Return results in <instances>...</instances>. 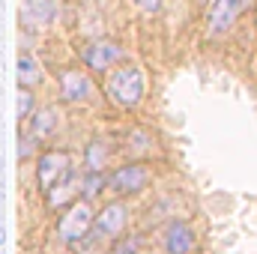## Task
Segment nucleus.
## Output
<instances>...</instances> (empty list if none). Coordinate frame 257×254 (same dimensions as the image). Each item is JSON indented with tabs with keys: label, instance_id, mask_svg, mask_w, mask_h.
Listing matches in <instances>:
<instances>
[{
	"label": "nucleus",
	"instance_id": "6ab92c4d",
	"mask_svg": "<svg viewBox=\"0 0 257 254\" xmlns=\"http://www.w3.org/2000/svg\"><path fill=\"white\" fill-rule=\"evenodd\" d=\"M0 245H3V230H0Z\"/></svg>",
	"mask_w": 257,
	"mask_h": 254
},
{
	"label": "nucleus",
	"instance_id": "2eb2a0df",
	"mask_svg": "<svg viewBox=\"0 0 257 254\" xmlns=\"http://www.w3.org/2000/svg\"><path fill=\"white\" fill-rule=\"evenodd\" d=\"M102 186H105V177L99 171H87V177L81 183V191H84V197H96L102 191Z\"/></svg>",
	"mask_w": 257,
	"mask_h": 254
},
{
	"label": "nucleus",
	"instance_id": "0eeeda50",
	"mask_svg": "<svg viewBox=\"0 0 257 254\" xmlns=\"http://www.w3.org/2000/svg\"><path fill=\"white\" fill-rule=\"evenodd\" d=\"M90 93H93V84H90L87 72H81V69L60 72V96L66 102H84V99H90Z\"/></svg>",
	"mask_w": 257,
	"mask_h": 254
},
{
	"label": "nucleus",
	"instance_id": "f03ea898",
	"mask_svg": "<svg viewBox=\"0 0 257 254\" xmlns=\"http://www.w3.org/2000/svg\"><path fill=\"white\" fill-rule=\"evenodd\" d=\"M90 227H93V212H90L87 200H78V203L69 206V212L60 218L57 233H60V239H66V242H78V239H84V233Z\"/></svg>",
	"mask_w": 257,
	"mask_h": 254
},
{
	"label": "nucleus",
	"instance_id": "ddd939ff",
	"mask_svg": "<svg viewBox=\"0 0 257 254\" xmlns=\"http://www.w3.org/2000/svg\"><path fill=\"white\" fill-rule=\"evenodd\" d=\"M57 120H60V114H57V108H42V111H36L33 114V135H48V132H54V126H57Z\"/></svg>",
	"mask_w": 257,
	"mask_h": 254
},
{
	"label": "nucleus",
	"instance_id": "f8f14e48",
	"mask_svg": "<svg viewBox=\"0 0 257 254\" xmlns=\"http://www.w3.org/2000/svg\"><path fill=\"white\" fill-rule=\"evenodd\" d=\"M51 12H54L51 0H24V18L27 21L33 18V24H48Z\"/></svg>",
	"mask_w": 257,
	"mask_h": 254
},
{
	"label": "nucleus",
	"instance_id": "a211bd4d",
	"mask_svg": "<svg viewBox=\"0 0 257 254\" xmlns=\"http://www.w3.org/2000/svg\"><path fill=\"white\" fill-rule=\"evenodd\" d=\"M138 6H141L144 12H159V9H162V0H138Z\"/></svg>",
	"mask_w": 257,
	"mask_h": 254
},
{
	"label": "nucleus",
	"instance_id": "423d86ee",
	"mask_svg": "<svg viewBox=\"0 0 257 254\" xmlns=\"http://www.w3.org/2000/svg\"><path fill=\"white\" fill-rule=\"evenodd\" d=\"M242 6H245V0H215L212 3V9H209V33L212 36H218V33H227L230 27H233V21H236V15L242 12Z\"/></svg>",
	"mask_w": 257,
	"mask_h": 254
},
{
	"label": "nucleus",
	"instance_id": "39448f33",
	"mask_svg": "<svg viewBox=\"0 0 257 254\" xmlns=\"http://www.w3.org/2000/svg\"><path fill=\"white\" fill-rule=\"evenodd\" d=\"M117 60H123V48H120L117 42L99 39V42H90V45L84 48V63L90 66V69H96V72L111 69Z\"/></svg>",
	"mask_w": 257,
	"mask_h": 254
},
{
	"label": "nucleus",
	"instance_id": "7ed1b4c3",
	"mask_svg": "<svg viewBox=\"0 0 257 254\" xmlns=\"http://www.w3.org/2000/svg\"><path fill=\"white\" fill-rule=\"evenodd\" d=\"M126 218H128V206L126 203H108L99 215H93V230L96 236H117L123 227H126Z\"/></svg>",
	"mask_w": 257,
	"mask_h": 254
},
{
	"label": "nucleus",
	"instance_id": "4468645a",
	"mask_svg": "<svg viewBox=\"0 0 257 254\" xmlns=\"http://www.w3.org/2000/svg\"><path fill=\"white\" fill-rule=\"evenodd\" d=\"M105 159H108V147L102 144V141H93L90 147H87V171H102L105 168Z\"/></svg>",
	"mask_w": 257,
	"mask_h": 254
},
{
	"label": "nucleus",
	"instance_id": "dca6fc26",
	"mask_svg": "<svg viewBox=\"0 0 257 254\" xmlns=\"http://www.w3.org/2000/svg\"><path fill=\"white\" fill-rule=\"evenodd\" d=\"M30 111H33V96H30V90H24V87H21V96H18V117L24 120Z\"/></svg>",
	"mask_w": 257,
	"mask_h": 254
},
{
	"label": "nucleus",
	"instance_id": "9d476101",
	"mask_svg": "<svg viewBox=\"0 0 257 254\" xmlns=\"http://www.w3.org/2000/svg\"><path fill=\"white\" fill-rule=\"evenodd\" d=\"M165 248L168 254H189L194 248V230L183 221H174L165 233Z\"/></svg>",
	"mask_w": 257,
	"mask_h": 254
},
{
	"label": "nucleus",
	"instance_id": "6e6552de",
	"mask_svg": "<svg viewBox=\"0 0 257 254\" xmlns=\"http://www.w3.org/2000/svg\"><path fill=\"white\" fill-rule=\"evenodd\" d=\"M69 168H72V165H69V156H66V153H57V150L45 153V156L39 159V186H42V191L51 189Z\"/></svg>",
	"mask_w": 257,
	"mask_h": 254
},
{
	"label": "nucleus",
	"instance_id": "f3484780",
	"mask_svg": "<svg viewBox=\"0 0 257 254\" xmlns=\"http://www.w3.org/2000/svg\"><path fill=\"white\" fill-rule=\"evenodd\" d=\"M135 251H138V236H128V239H123V242L117 245L114 254H135Z\"/></svg>",
	"mask_w": 257,
	"mask_h": 254
},
{
	"label": "nucleus",
	"instance_id": "9b49d317",
	"mask_svg": "<svg viewBox=\"0 0 257 254\" xmlns=\"http://www.w3.org/2000/svg\"><path fill=\"white\" fill-rule=\"evenodd\" d=\"M39 81H42V69H39V63H36L30 54H21V57H18V84H21L24 90H33Z\"/></svg>",
	"mask_w": 257,
	"mask_h": 254
},
{
	"label": "nucleus",
	"instance_id": "20e7f679",
	"mask_svg": "<svg viewBox=\"0 0 257 254\" xmlns=\"http://www.w3.org/2000/svg\"><path fill=\"white\" fill-rule=\"evenodd\" d=\"M108 183L117 194H135V191H141L150 183V171L144 165H123V168L114 171V177Z\"/></svg>",
	"mask_w": 257,
	"mask_h": 254
},
{
	"label": "nucleus",
	"instance_id": "1a4fd4ad",
	"mask_svg": "<svg viewBox=\"0 0 257 254\" xmlns=\"http://www.w3.org/2000/svg\"><path fill=\"white\" fill-rule=\"evenodd\" d=\"M81 183H84V177L69 168L63 177L48 189V206H63V203H69V200L81 191Z\"/></svg>",
	"mask_w": 257,
	"mask_h": 254
},
{
	"label": "nucleus",
	"instance_id": "f257e3e1",
	"mask_svg": "<svg viewBox=\"0 0 257 254\" xmlns=\"http://www.w3.org/2000/svg\"><path fill=\"white\" fill-rule=\"evenodd\" d=\"M108 96L123 105V108H135L144 96V75L138 66H120L108 75Z\"/></svg>",
	"mask_w": 257,
	"mask_h": 254
}]
</instances>
